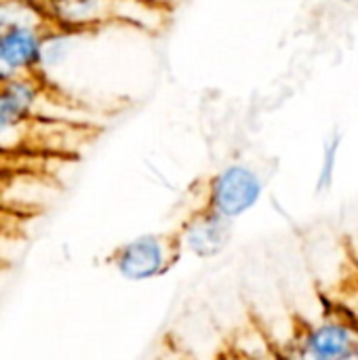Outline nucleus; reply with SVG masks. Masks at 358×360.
<instances>
[{
	"instance_id": "nucleus-1",
	"label": "nucleus",
	"mask_w": 358,
	"mask_h": 360,
	"mask_svg": "<svg viewBox=\"0 0 358 360\" xmlns=\"http://www.w3.org/2000/svg\"><path fill=\"white\" fill-rule=\"evenodd\" d=\"M184 257L175 228L167 232L141 234L114 247L106 264L124 281L143 283L169 274Z\"/></svg>"
},
{
	"instance_id": "nucleus-2",
	"label": "nucleus",
	"mask_w": 358,
	"mask_h": 360,
	"mask_svg": "<svg viewBox=\"0 0 358 360\" xmlns=\"http://www.w3.org/2000/svg\"><path fill=\"white\" fill-rule=\"evenodd\" d=\"M358 327L342 312L298 327L289 342L276 344L283 360H350L357 344Z\"/></svg>"
},
{
	"instance_id": "nucleus-3",
	"label": "nucleus",
	"mask_w": 358,
	"mask_h": 360,
	"mask_svg": "<svg viewBox=\"0 0 358 360\" xmlns=\"http://www.w3.org/2000/svg\"><path fill=\"white\" fill-rule=\"evenodd\" d=\"M264 190L266 184L257 169L247 162H230L203 184L198 207L236 221L260 205Z\"/></svg>"
},
{
	"instance_id": "nucleus-4",
	"label": "nucleus",
	"mask_w": 358,
	"mask_h": 360,
	"mask_svg": "<svg viewBox=\"0 0 358 360\" xmlns=\"http://www.w3.org/2000/svg\"><path fill=\"white\" fill-rule=\"evenodd\" d=\"M175 232L184 255L188 253L198 259H213L230 247L234 221L196 205L175 226Z\"/></svg>"
},
{
	"instance_id": "nucleus-5",
	"label": "nucleus",
	"mask_w": 358,
	"mask_h": 360,
	"mask_svg": "<svg viewBox=\"0 0 358 360\" xmlns=\"http://www.w3.org/2000/svg\"><path fill=\"white\" fill-rule=\"evenodd\" d=\"M120 2L122 0H40V6L51 27L82 36L118 21Z\"/></svg>"
},
{
	"instance_id": "nucleus-6",
	"label": "nucleus",
	"mask_w": 358,
	"mask_h": 360,
	"mask_svg": "<svg viewBox=\"0 0 358 360\" xmlns=\"http://www.w3.org/2000/svg\"><path fill=\"white\" fill-rule=\"evenodd\" d=\"M44 27L17 25L0 30V84L15 76H36Z\"/></svg>"
},
{
	"instance_id": "nucleus-7",
	"label": "nucleus",
	"mask_w": 358,
	"mask_h": 360,
	"mask_svg": "<svg viewBox=\"0 0 358 360\" xmlns=\"http://www.w3.org/2000/svg\"><path fill=\"white\" fill-rule=\"evenodd\" d=\"M49 86L38 76H15L0 84V122L23 124L42 118Z\"/></svg>"
},
{
	"instance_id": "nucleus-8",
	"label": "nucleus",
	"mask_w": 358,
	"mask_h": 360,
	"mask_svg": "<svg viewBox=\"0 0 358 360\" xmlns=\"http://www.w3.org/2000/svg\"><path fill=\"white\" fill-rule=\"evenodd\" d=\"M78 36L80 34H72V32L46 25V30L42 34V42H40L38 70H36V76L42 82H49L53 72L61 70L68 63V59L72 57V53L76 49Z\"/></svg>"
},
{
	"instance_id": "nucleus-9",
	"label": "nucleus",
	"mask_w": 358,
	"mask_h": 360,
	"mask_svg": "<svg viewBox=\"0 0 358 360\" xmlns=\"http://www.w3.org/2000/svg\"><path fill=\"white\" fill-rule=\"evenodd\" d=\"M17 25H49L40 0H0V30Z\"/></svg>"
},
{
	"instance_id": "nucleus-10",
	"label": "nucleus",
	"mask_w": 358,
	"mask_h": 360,
	"mask_svg": "<svg viewBox=\"0 0 358 360\" xmlns=\"http://www.w3.org/2000/svg\"><path fill=\"white\" fill-rule=\"evenodd\" d=\"M344 135L340 129H333L327 133L323 141V152H321V167L317 175V194H327L335 186V175H338V165H340V150H342Z\"/></svg>"
},
{
	"instance_id": "nucleus-11",
	"label": "nucleus",
	"mask_w": 358,
	"mask_h": 360,
	"mask_svg": "<svg viewBox=\"0 0 358 360\" xmlns=\"http://www.w3.org/2000/svg\"><path fill=\"white\" fill-rule=\"evenodd\" d=\"M230 344L247 360H283L276 344L270 342L260 327H247Z\"/></svg>"
},
{
	"instance_id": "nucleus-12",
	"label": "nucleus",
	"mask_w": 358,
	"mask_h": 360,
	"mask_svg": "<svg viewBox=\"0 0 358 360\" xmlns=\"http://www.w3.org/2000/svg\"><path fill=\"white\" fill-rule=\"evenodd\" d=\"M46 162L49 160H15L0 156V173L15 177H42Z\"/></svg>"
},
{
	"instance_id": "nucleus-13",
	"label": "nucleus",
	"mask_w": 358,
	"mask_h": 360,
	"mask_svg": "<svg viewBox=\"0 0 358 360\" xmlns=\"http://www.w3.org/2000/svg\"><path fill=\"white\" fill-rule=\"evenodd\" d=\"M34 217L30 211H17V209H0V238H13L19 236L21 230L27 226V221Z\"/></svg>"
},
{
	"instance_id": "nucleus-14",
	"label": "nucleus",
	"mask_w": 358,
	"mask_h": 360,
	"mask_svg": "<svg viewBox=\"0 0 358 360\" xmlns=\"http://www.w3.org/2000/svg\"><path fill=\"white\" fill-rule=\"evenodd\" d=\"M19 179H23V177H15V175H4V173H0V209L30 211V209H23V207L15 205V202L11 200V190H13V184H15V181H19ZM34 179H36V177H34ZM30 213H34V211H30Z\"/></svg>"
},
{
	"instance_id": "nucleus-15",
	"label": "nucleus",
	"mask_w": 358,
	"mask_h": 360,
	"mask_svg": "<svg viewBox=\"0 0 358 360\" xmlns=\"http://www.w3.org/2000/svg\"><path fill=\"white\" fill-rule=\"evenodd\" d=\"M340 310H342V312H344V314H346V316L358 327V293H354L346 304H342Z\"/></svg>"
},
{
	"instance_id": "nucleus-16",
	"label": "nucleus",
	"mask_w": 358,
	"mask_h": 360,
	"mask_svg": "<svg viewBox=\"0 0 358 360\" xmlns=\"http://www.w3.org/2000/svg\"><path fill=\"white\" fill-rule=\"evenodd\" d=\"M211 360H247V359H245V356H243V354H241L232 344H226V346H222V348H219V352H217V354H215Z\"/></svg>"
},
{
	"instance_id": "nucleus-17",
	"label": "nucleus",
	"mask_w": 358,
	"mask_h": 360,
	"mask_svg": "<svg viewBox=\"0 0 358 360\" xmlns=\"http://www.w3.org/2000/svg\"><path fill=\"white\" fill-rule=\"evenodd\" d=\"M350 360H358V338H357V344H354V350H352V359Z\"/></svg>"
}]
</instances>
